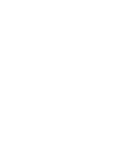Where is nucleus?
Masks as SVG:
<instances>
[]
</instances>
